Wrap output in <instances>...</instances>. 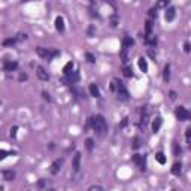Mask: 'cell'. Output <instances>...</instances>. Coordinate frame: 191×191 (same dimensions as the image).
<instances>
[{"instance_id":"5bb4252c","label":"cell","mask_w":191,"mask_h":191,"mask_svg":"<svg viewBox=\"0 0 191 191\" xmlns=\"http://www.w3.org/2000/svg\"><path fill=\"white\" fill-rule=\"evenodd\" d=\"M3 179L5 181H14V178H15V173L12 172V170H3Z\"/></svg>"},{"instance_id":"4316f807","label":"cell","mask_w":191,"mask_h":191,"mask_svg":"<svg viewBox=\"0 0 191 191\" xmlns=\"http://www.w3.org/2000/svg\"><path fill=\"white\" fill-rule=\"evenodd\" d=\"M173 154L175 155H179L181 154V146L178 145V143H173Z\"/></svg>"},{"instance_id":"603a6c76","label":"cell","mask_w":191,"mask_h":191,"mask_svg":"<svg viewBox=\"0 0 191 191\" xmlns=\"http://www.w3.org/2000/svg\"><path fill=\"white\" fill-rule=\"evenodd\" d=\"M151 30H152V21H146L145 22V34L148 36V34H151Z\"/></svg>"},{"instance_id":"4fadbf2b","label":"cell","mask_w":191,"mask_h":191,"mask_svg":"<svg viewBox=\"0 0 191 191\" xmlns=\"http://www.w3.org/2000/svg\"><path fill=\"white\" fill-rule=\"evenodd\" d=\"M67 76V82L69 84H75V82H78V79H79V75H78V72H73V73H69V75H66Z\"/></svg>"},{"instance_id":"277c9868","label":"cell","mask_w":191,"mask_h":191,"mask_svg":"<svg viewBox=\"0 0 191 191\" xmlns=\"http://www.w3.org/2000/svg\"><path fill=\"white\" fill-rule=\"evenodd\" d=\"M133 161L137 164L141 170H145V169H146V167H145V157H143V155H141V154H134V155H133Z\"/></svg>"},{"instance_id":"ee69618b","label":"cell","mask_w":191,"mask_h":191,"mask_svg":"<svg viewBox=\"0 0 191 191\" xmlns=\"http://www.w3.org/2000/svg\"><path fill=\"white\" fill-rule=\"evenodd\" d=\"M173 191H175V190H173Z\"/></svg>"},{"instance_id":"ab89813d","label":"cell","mask_w":191,"mask_h":191,"mask_svg":"<svg viewBox=\"0 0 191 191\" xmlns=\"http://www.w3.org/2000/svg\"><path fill=\"white\" fill-rule=\"evenodd\" d=\"M27 79V75H20V81H25Z\"/></svg>"},{"instance_id":"836d02e7","label":"cell","mask_w":191,"mask_h":191,"mask_svg":"<svg viewBox=\"0 0 191 191\" xmlns=\"http://www.w3.org/2000/svg\"><path fill=\"white\" fill-rule=\"evenodd\" d=\"M87 58H88V61H90V63H94V61H96L94 55H93V54H90V52H87Z\"/></svg>"},{"instance_id":"e0dca14e","label":"cell","mask_w":191,"mask_h":191,"mask_svg":"<svg viewBox=\"0 0 191 191\" xmlns=\"http://www.w3.org/2000/svg\"><path fill=\"white\" fill-rule=\"evenodd\" d=\"M90 93L93 97H100V91H99V87L96 84H90Z\"/></svg>"},{"instance_id":"f546056e","label":"cell","mask_w":191,"mask_h":191,"mask_svg":"<svg viewBox=\"0 0 191 191\" xmlns=\"http://www.w3.org/2000/svg\"><path fill=\"white\" fill-rule=\"evenodd\" d=\"M167 5H169L167 0H163V2H158V3H157V8H166Z\"/></svg>"},{"instance_id":"e575fe53","label":"cell","mask_w":191,"mask_h":191,"mask_svg":"<svg viewBox=\"0 0 191 191\" xmlns=\"http://www.w3.org/2000/svg\"><path fill=\"white\" fill-rule=\"evenodd\" d=\"M149 17H151V18H155V17H157L155 9H151V10H149Z\"/></svg>"},{"instance_id":"7402d4cb","label":"cell","mask_w":191,"mask_h":191,"mask_svg":"<svg viewBox=\"0 0 191 191\" xmlns=\"http://www.w3.org/2000/svg\"><path fill=\"white\" fill-rule=\"evenodd\" d=\"M127 51H129V49L122 46L121 52H120V55H121V61H122V63H127V61H129V58H127Z\"/></svg>"},{"instance_id":"7a4b0ae2","label":"cell","mask_w":191,"mask_h":191,"mask_svg":"<svg viewBox=\"0 0 191 191\" xmlns=\"http://www.w3.org/2000/svg\"><path fill=\"white\" fill-rule=\"evenodd\" d=\"M115 90L118 93V99L122 100V101H127L129 100V91H127L125 85L121 82V81H115Z\"/></svg>"},{"instance_id":"52a82bcc","label":"cell","mask_w":191,"mask_h":191,"mask_svg":"<svg viewBox=\"0 0 191 191\" xmlns=\"http://www.w3.org/2000/svg\"><path fill=\"white\" fill-rule=\"evenodd\" d=\"M72 164H73V169H75L76 172H78V170H79V167H81V152H76V154H75Z\"/></svg>"},{"instance_id":"30bf717a","label":"cell","mask_w":191,"mask_h":191,"mask_svg":"<svg viewBox=\"0 0 191 191\" xmlns=\"http://www.w3.org/2000/svg\"><path fill=\"white\" fill-rule=\"evenodd\" d=\"M161 124H163V120H161V117H157L154 121H152V132H154V133H157V132L161 129Z\"/></svg>"},{"instance_id":"5b68a950","label":"cell","mask_w":191,"mask_h":191,"mask_svg":"<svg viewBox=\"0 0 191 191\" xmlns=\"http://www.w3.org/2000/svg\"><path fill=\"white\" fill-rule=\"evenodd\" d=\"M36 73H37V78H39L41 81H48V79H49L48 72H46L42 66H37V67H36Z\"/></svg>"},{"instance_id":"9a60e30c","label":"cell","mask_w":191,"mask_h":191,"mask_svg":"<svg viewBox=\"0 0 191 191\" xmlns=\"http://www.w3.org/2000/svg\"><path fill=\"white\" fill-rule=\"evenodd\" d=\"M145 42H146L148 45H151V46H155V43H157V37H155L154 34H148V36H145Z\"/></svg>"},{"instance_id":"8992f818","label":"cell","mask_w":191,"mask_h":191,"mask_svg":"<svg viewBox=\"0 0 191 191\" xmlns=\"http://www.w3.org/2000/svg\"><path fill=\"white\" fill-rule=\"evenodd\" d=\"M61 164H63V161H61V160H55L52 164H51L49 172L52 173V175H57V173L60 172V169H61Z\"/></svg>"},{"instance_id":"f1b7e54d","label":"cell","mask_w":191,"mask_h":191,"mask_svg":"<svg viewBox=\"0 0 191 191\" xmlns=\"http://www.w3.org/2000/svg\"><path fill=\"white\" fill-rule=\"evenodd\" d=\"M88 191H103V188L99 187V185H93V187L88 188Z\"/></svg>"},{"instance_id":"2e32d148","label":"cell","mask_w":191,"mask_h":191,"mask_svg":"<svg viewBox=\"0 0 191 191\" xmlns=\"http://www.w3.org/2000/svg\"><path fill=\"white\" fill-rule=\"evenodd\" d=\"M181 172H182V164H181V163H175L173 167H172V173L176 175V176H179Z\"/></svg>"},{"instance_id":"4dcf8cb0","label":"cell","mask_w":191,"mask_h":191,"mask_svg":"<svg viewBox=\"0 0 191 191\" xmlns=\"http://www.w3.org/2000/svg\"><path fill=\"white\" fill-rule=\"evenodd\" d=\"M87 148H88V151H91L93 149V139H87Z\"/></svg>"},{"instance_id":"60d3db41","label":"cell","mask_w":191,"mask_h":191,"mask_svg":"<svg viewBox=\"0 0 191 191\" xmlns=\"http://www.w3.org/2000/svg\"><path fill=\"white\" fill-rule=\"evenodd\" d=\"M127 122H129V121H127V118H124V120H122V122H121V127H125V125H127Z\"/></svg>"},{"instance_id":"d6a6232c","label":"cell","mask_w":191,"mask_h":191,"mask_svg":"<svg viewBox=\"0 0 191 191\" xmlns=\"http://www.w3.org/2000/svg\"><path fill=\"white\" fill-rule=\"evenodd\" d=\"M15 42H17V39H8V41L3 42V45H6V46H8V45H14Z\"/></svg>"},{"instance_id":"b9f144b4","label":"cell","mask_w":191,"mask_h":191,"mask_svg":"<svg viewBox=\"0 0 191 191\" xmlns=\"http://www.w3.org/2000/svg\"><path fill=\"white\" fill-rule=\"evenodd\" d=\"M111 90H112V91H113V90H115V81H113V82L111 84Z\"/></svg>"},{"instance_id":"ffe728a7","label":"cell","mask_w":191,"mask_h":191,"mask_svg":"<svg viewBox=\"0 0 191 191\" xmlns=\"http://www.w3.org/2000/svg\"><path fill=\"white\" fill-rule=\"evenodd\" d=\"M72 70H73V63L69 61L67 64L63 67V72H64V75H69V73H72Z\"/></svg>"},{"instance_id":"d4e9b609","label":"cell","mask_w":191,"mask_h":191,"mask_svg":"<svg viewBox=\"0 0 191 191\" xmlns=\"http://www.w3.org/2000/svg\"><path fill=\"white\" fill-rule=\"evenodd\" d=\"M124 76H125V78H132V76H133L132 67H125V69H124Z\"/></svg>"},{"instance_id":"7c38bea8","label":"cell","mask_w":191,"mask_h":191,"mask_svg":"<svg viewBox=\"0 0 191 191\" xmlns=\"http://www.w3.org/2000/svg\"><path fill=\"white\" fill-rule=\"evenodd\" d=\"M137 64H139V69H141L143 73L148 72V63H146V60H145L143 57H141V58L137 60Z\"/></svg>"},{"instance_id":"8fae6325","label":"cell","mask_w":191,"mask_h":191,"mask_svg":"<svg viewBox=\"0 0 191 191\" xmlns=\"http://www.w3.org/2000/svg\"><path fill=\"white\" fill-rule=\"evenodd\" d=\"M17 67H18L17 61H6L5 63V70L6 72H14V70H17Z\"/></svg>"},{"instance_id":"ac0fdd59","label":"cell","mask_w":191,"mask_h":191,"mask_svg":"<svg viewBox=\"0 0 191 191\" xmlns=\"http://www.w3.org/2000/svg\"><path fill=\"white\" fill-rule=\"evenodd\" d=\"M163 78H164V81H169L170 79V66L169 64H166L164 66V73H163Z\"/></svg>"},{"instance_id":"f35d334b","label":"cell","mask_w":191,"mask_h":191,"mask_svg":"<svg viewBox=\"0 0 191 191\" xmlns=\"http://www.w3.org/2000/svg\"><path fill=\"white\" fill-rule=\"evenodd\" d=\"M170 99H172V100L176 99V93H175V91H170Z\"/></svg>"},{"instance_id":"1f68e13d","label":"cell","mask_w":191,"mask_h":191,"mask_svg":"<svg viewBox=\"0 0 191 191\" xmlns=\"http://www.w3.org/2000/svg\"><path fill=\"white\" fill-rule=\"evenodd\" d=\"M17 130H18V127H17V125L12 127V129H10V137H15V136H17Z\"/></svg>"},{"instance_id":"ba28073f","label":"cell","mask_w":191,"mask_h":191,"mask_svg":"<svg viewBox=\"0 0 191 191\" xmlns=\"http://www.w3.org/2000/svg\"><path fill=\"white\" fill-rule=\"evenodd\" d=\"M175 15H176L175 8H167V9H166V14H164V18H166V21H173V20H175Z\"/></svg>"},{"instance_id":"484cf974","label":"cell","mask_w":191,"mask_h":191,"mask_svg":"<svg viewBox=\"0 0 191 191\" xmlns=\"http://www.w3.org/2000/svg\"><path fill=\"white\" fill-rule=\"evenodd\" d=\"M185 139H187V143H191V129L190 127L185 130Z\"/></svg>"},{"instance_id":"6da1fadb","label":"cell","mask_w":191,"mask_h":191,"mask_svg":"<svg viewBox=\"0 0 191 191\" xmlns=\"http://www.w3.org/2000/svg\"><path fill=\"white\" fill-rule=\"evenodd\" d=\"M91 124H93V129L97 133V136L103 137L108 132V122L103 118V115H96L94 118H91Z\"/></svg>"},{"instance_id":"cb8c5ba5","label":"cell","mask_w":191,"mask_h":191,"mask_svg":"<svg viewBox=\"0 0 191 191\" xmlns=\"http://www.w3.org/2000/svg\"><path fill=\"white\" fill-rule=\"evenodd\" d=\"M8 155H14V152H8V151L0 149V160H5Z\"/></svg>"},{"instance_id":"7bdbcfd3","label":"cell","mask_w":191,"mask_h":191,"mask_svg":"<svg viewBox=\"0 0 191 191\" xmlns=\"http://www.w3.org/2000/svg\"><path fill=\"white\" fill-rule=\"evenodd\" d=\"M49 191H54V190H49Z\"/></svg>"},{"instance_id":"d590c367","label":"cell","mask_w":191,"mask_h":191,"mask_svg":"<svg viewBox=\"0 0 191 191\" xmlns=\"http://www.w3.org/2000/svg\"><path fill=\"white\" fill-rule=\"evenodd\" d=\"M42 96H43V99H45V100H48V101L51 100V97H49V94H48L46 91H42Z\"/></svg>"},{"instance_id":"74e56055","label":"cell","mask_w":191,"mask_h":191,"mask_svg":"<svg viewBox=\"0 0 191 191\" xmlns=\"http://www.w3.org/2000/svg\"><path fill=\"white\" fill-rule=\"evenodd\" d=\"M184 49H185V52H190V43H188V42H185V45H184Z\"/></svg>"},{"instance_id":"3957f363","label":"cell","mask_w":191,"mask_h":191,"mask_svg":"<svg viewBox=\"0 0 191 191\" xmlns=\"http://www.w3.org/2000/svg\"><path fill=\"white\" fill-rule=\"evenodd\" d=\"M175 115H176V118L179 120V121H188L190 118H191V113L184 108V106H179V108H176V111H175Z\"/></svg>"},{"instance_id":"8d00e7d4","label":"cell","mask_w":191,"mask_h":191,"mask_svg":"<svg viewBox=\"0 0 191 191\" xmlns=\"http://www.w3.org/2000/svg\"><path fill=\"white\" fill-rule=\"evenodd\" d=\"M25 37H27V34H18V37H17V41H22V39H25Z\"/></svg>"},{"instance_id":"44dd1931","label":"cell","mask_w":191,"mask_h":191,"mask_svg":"<svg viewBox=\"0 0 191 191\" xmlns=\"http://www.w3.org/2000/svg\"><path fill=\"white\" fill-rule=\"evenodd\" d=\"M155 160H157L160 164H164V163H166V157H164L163 152H157V154H155Z\"/></svg>"},{"instance_id":"83f0119b","label":"cell","mask_w":191,"mask_h":191,"mask_svg":"<svg viewBox=\"0 0 191 191\" xmlns=\"http://www.w3.org/2000/svg\"><path fill=\"white\" fill-rule=\"evenodd\" d=\"M139 146H141V139H139V137H136L134 141H133V148H134V149H137Z\"/></svg>"},{"instance_id":"9c48e42d","label":"cell","mask_w":191,"mask_h":191,"mask_svg":"<svg viewBox=\"0 0 191 191\" xmlns=\"http://www.w3.org/2000/svg\"><path fill=\"white\" fill-rule=\"evenodd\" d=\"M55 29L60 33L64 31V20H63V17H57L55 18Z\"/></svg>"},{"instance_id":"d6986e66","label":"cell","mask_w":191,"mask_h":191,"mask_svg":"<svg viewBox=\"0 0 191 191\" xmlns=\"http://www.w3.org/2000/svg\"><path fill=\"white\" fill-rule=\"evenodd\" d=\"M133 39H132V37H124V41H122V46L124 48H127V49H129L130 46H133Z\"/></svg>"}]
</instances>
